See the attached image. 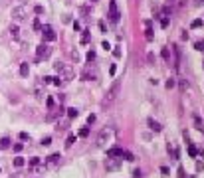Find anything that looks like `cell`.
<instances>
[{
	"label": "cell",
	"instance_id": "6da1fadb",
	"mask_svg": "<svg viewBox=\"0 0 204 178\" xmlns=\"http://www.w3.org/2000/svg\"><path fill=\"white\" fill-rule=\"evenodd\" d=\"M119 89H121V83L119 81H115L113 85H111V89L107 91V95L103 97V101H101V107H109L115 99H117V93H119Z\"/></svg>",
	"mask_w": 204,
	"mask_h": 178
},
{
	"label": "cell",
	"instance_id": "7a4b0ae2",
	"mask_svg": "<svg viewBox=\"0 0 204 178\" xmlns=\"http://www.w3.org/2000/svg\"><path fill=\"white\" fill-rule=\"evenodd\" d=\"M111 136H113V129H103L101 133H99V136H97V146H107V142L111 140Z\"/></svg>",
	"mask_w": 204,
	"mask_h": 178
},
{
	"label": "cell",
	"instance_id": "3957f363",
	"mask_svg": "<svg viewBox=\"0 0 204 178\" xmlns=\"http://www.w3.org/2000/svg\"><path fill=\"white\" fill-rule=\"evenodd\" d=\"M26 16H28V10H26L24 6L12 8V20H14V22H22V20H26Z\"/></svg>",
	"mask_w": 204,
	"mask_h": 178
},
{
	"label": "cell",
	"instance_id": "277c9868",
	"mask_svg": "<svg viewBox=\"0 0 204 178\" xmlns=\"http://www.w3.org/2000/svg\"><path fill=\"white\" fill-rule=\"evenodd\" d=\"M60 77H62L64 81H72V79L76 77V71H74V67L64 63V67H62V71H60Z\"/></svg>",
	"mask_w": 204,
	"mask_h": 178
},
{
	"label": "cell",
	"instance_id": "5b68a950",
	"mask_svg": "<svg viewBox=\"0 0 204 178\" xmlns=\"http://www.w3.org/2000/svg\"><path fill=\"white\" fill-rule=\"evenodd\" d=\"M36 53H38V59H42V57L46 59V57H50V53H52V47H50V45H48L46 42H44V44H40V45H38Z\"/></svg>",
	"mask_w": 204,
	"mask_h": 178
},
{
	"label": "cell",
	"instance_id": "8992f818",
	"mask_svg": "<svg viewBox=\"0 0 204 178\" xmlns=\"http://www.w3.org/2000/svg\"><path fill=\"white\" fill-rule=\"evenodd\" d=\"M42 34H44V42H46V44H48V42H56V38H58L56 32H54L50 26H44V28H42Z\"/></svg>",
	"mask_w": 204,
	"mask_h": 178
},
{
	"label": "cell",
	"instance_id": "52a82bcc",
	"mask_svg": "<svg viewBox=\"0 0 204 178\" xmlns=\"http://www.w3.org/2000/svg\"><path fill=\"white\" fill-rule=\"evenodd\" d=\"M119 166H121V158L107 156V160H105V168L107 170H119Z\"/></svg>",
	"mask_w": 204,
	"mask_h": 178
},
{
	"label": "cell",
	"instance_id": "ba28073f",
	"mask_svg": "<svg viewBox=\"0 0 204 178\" xmlns=\"http://www.w3.org/2000/svg\"><path fill=\"white\" fill-rule=\"evenodd\" d=\"M109 20H111V22H117V20H119V10H117L115 0L109 2Z\"/></svg>",
	"mask_w": 204,
	"mask_h": 178
},
{
	"label": "cell",
	"instance_id": "9c48e42d",
	"mask_svg": "<svg viewBox=\"0 0 204 178\" xmlns=\"http://www.w3.org/2000/svg\"><path fill=\"white\" fill-rule=\"evenodd\" d=\"M60 158H62V154H60V152H54V154H50V156L46 158V164H48V166L58 164V162H60Z\"/></svg>",
	"mask_w": 204,
	"mask_h": 178
},
{
	"label": "cell",
	"instance_id": "30bf717a",
	"mask_svg": "<svg viewBox=\"0 0 204 178\" xmlns=\"http://www.w3.org/2000/svg\"><path fill=\"white\" fill-rule=\"evenodd\" d=\"M174 4H176V0H166V6H164V10H163V16H170V14H172Z\"/></svg>",
	"mask_w": 204,
	"mask_h": 178
},
{
	"label": "cell",
	"instance_id": "8fae6325",
	"mask_svg": "<svg viewBox=\"0 0 204 178\" xmlns=\"http://www.w3.org/2000/svg\"><path fill=\"white\" fill-rule=\"evenodd\" d=\"M123 150H125V148H119V146H115V148H109V150H107V156H113V158H121Z\"/></svg>",
	"mask_w": 204,
	"mask_h": 178
},
{
	"label": "cell",
	"instance_id": "7c38bea8",
	"mask_svg": "<svg viewBox=\"0 0 204 178\" xmlns=\"http://www.w3.org/2000/svg\"><path fill=\"white\" fill-rule=\"evenodd\" d=\"M149 127H151V131H155V133H161V131H163L161 123H159V121H155V119H149Z\"/></svg>",
	"mask_w": 204,
	"mask_h": 178
},
{
	"label": "cell",
	"instance_id": "4fadbf2b",
	"mask_svg": "<svg viewBox=\"0 0 204 178\" xmlns=\"http://www.w3.org/2000/svg\"><path fill=\"white\" fill-rule=\"evenodd\" d=\"M172 53H174V69L178 71V67H180V51H178V47H172Z\"/></svg>",
	"mask_w": 204,
	"mask_h": 178
},
{
	"label": "cell",
	"instance_id": "5bb4252c",
	"mask_svg": "<svg viewBox=\"0 0 204 178\" xmlns=\"http://www.w3.org/2000/svg\"><path fill=\"white\" fill-rule=\"evenodd\" d=\"M28 73H30V65H28V61L20 63V75H22V77H28Z\"/></svg>",
	"mask_w": 204,
	"mask_h": 178
},
{
	"label": "cell",
	"instance_id": "9a60e30c",
	"mask_svg": "<svg viewBox=\"0 0 204 178\" xmlns=\"http://www.w3.org/2000/svg\"><path fill=\"white\" fill-rule=\"evenodd\" d=\"M89 40H91V34H89V30H83V32H81V38H79V42L85 45V44H89Z\"/></svg>",
	"mask_w": 204,
	"mask_h": 178
},
{
	"label": "cell",
	"instance_id": "2e32d148",
	"mask_svg": "<svg viewBox=\"0 0 204 178\" xmlns=\"http://www.w3.org/2000/svg\"><path fill=\"white\" fill-rule=\"evenodd\" d=\"M166 148H168V154H172V158H178V148H176L174 144H170V142H168V146H166Z\"/></svg>",
	"mask_w": 204,
	"mask_h": 178
},
{
	"label": "cell",
	"instance_id": "e0dca14e",
	"mask_svg": "<svg viewBox=\"0 0 204 178\" xmlns=\"http://www.w3.org/2000/svg\"><path fill=\"white\" fill-rule=\"evenodd\" d=\"M10 34H12L14 40H18V38H20V28H18V26H10Z\"/></svg>",
	"mask_w": 204,
	"mask_h": 178
},
{
	"label": "cell",
	"instance_id": "ac0fdd59",
	"mask_svg": "<svg viewBox=\"0 0 204 178\" xmlns=\"http://www.w3.org/2000/svg\"><path fill=\"white\" fill-rule=\"evenodd\" d=\"M24 164H26V160H24L22 156H16V158H14V166H16V168H22Z\"/></svg>",
	"mask_w": 204,
	"mask_h": 178
},
{
	"label": "cell",
	"instance_id": "d6986e66",
	"mask_svg": "<svg viewBox=\"0 0 204 178\" xmlns=\"http://www.w3.org/2000/svg\"><path fill=\"white\" fill-rule=\"evenodd\" d=\"M77 115H79V111H77L76 107H70V109H68V117H70V119H74V117H77Z\"/></svg>",
	"mask_w": 204,
	"mask_h": 178
},
{
	"label": "cell",
	"instance_id": "ffe728a7",
	"mask_svg": "<svg viewBox=\"0 0 204 178\" xmlns=\"http://www.w3.org/2000/svg\"><path fill=\"white\" fill-rule=\"evenodd\" d=\"M74 142H76V134H70V136L66 138V148H72Z\"/></svg>",
	"mask_w": 204,
	"mask_h": 178
},
{
	"label": "cell",
	"instance_id": "44dd1931",
	"mask_svg": "<svg viewBox=\"0 0 204 178\" xmlns=\"http://www.w3.org/2000/svg\"><path fill=\"white\" fill-rule=\"evenodd\" d=\"M188 154H190L192 158H194V156H198V150H196V146H194V144H190V142H188Z\"/></svg>",
	"mask_w": 204,
	"mask_h": 178
},
{
	"label": "cell",
	"instance_id": "7402d4cb",
	"mask_svg": "<svg viewBox=\"0 0 204 178\" xmlns=\"http://www.w3.org/2000/svg\"><path fill=\"white\" fill-rule=\"evenodd\" d=\"M121 158H125V160H129V162H133V160H135V156H133V154H131L129 150H123Z\"/></svg>",
	"mask_w": 204,
	"mask_h": 178
},
{
	"label": "cell",
	"instance_id": "603a6c76",
	"mask_svg": "<svg viewBox=\"0 0 204 178\" xmlns=\"http://www.w3.org/2000/svg\"><path fill=\"white\" fill-rule=\"evenodd\" d=\"M161 55H163V59H166V61H170V49H168V47H163Z\"/></svg>",
	"mask_w": 204,
	"mask_h": 178
},
{
	"label": "cell",
	"instance_id": "cb8c5ba5",
	"mask_svg": "<svg viewBox=\"0 0 204 178\" xmlns=\"http://www.w3.org/2000/svg\"><path fill=\"white\" fill-rule=\"evenodd\" d=\"M8 146H10V138H8V136H4V138L0 140V148H8Z\"/></svg>",
	"mask_w": 204,
	"mask_h": 178
},
{
	"label": "cell",
	"instance_id": "d4e9b609",
	"mask_svg": "<svg viewBox=\"0 0 204 178\" xmlns=\"http://www.w3.org/2000/svg\"><path fill=\"white\" fill-rule=\"evenodd\" d=\"M200 26H204V22L200 20V18H196V20H192V24H190V28H200Z\"/></svg>",
	"mask_w": 204,
	"mask_h": 178
},
{
	"label": "cell",
	"instance_id": "484cf974",
	"mask_svg": "<svg viewBox=\"0 0 204 178\" xmlns=\"http://www.w3.org/2000/svg\"><path fill=\"white\" fill-rule=\"evenodd\" d=\"M46 107H48L50 111L54 109V97H48V99H46Z\"/></svg>",
	"mask_w": 204,
	"mask_h": 178
},
{
	"label": "cell",
	"instance_id": "4316f807",
	"mask_svg": "<svg viewBox=\"0 0 204 178\" xmlns=\"http://www.w3.org/2000/svg\"><path fill=\"white\" fill-rule=\"evenodd\" d=\"M164 85H166V89H172L174 85H176V81H174V77H170V79H168V81H166Z\"/></svg>",
	"mask_w": 204,
	"mask_h": 178
},
{
	"label": "cell",
	"instance_id": "83f0119b",
	"mask_svg": "<svg viewBox=\"0 0 204 178\" xmlns=\"http://www.w3.org/2000/svg\"><path fill=\"white\" fill-rule=\"evenodd\" d=\"M42 144H44V146H50V144H52V136H44V138H42Z\"/></svg>",
	"mask_w": 204,
	"mask_h": 178
},
{
	"label": "cell",
	"instance_id": "f1b7e54d",
	"mask_svg": "<svg viewBox=\"0 0 204 178\" xmlns=\"http://www.w3.org/2000/svg\"><path fill=\"white\" fill-rule=\"evenodd\" d=\"M28 164H30V166H38V164H40V158H38V156H34V158H30V162H28Z\"/></svg>",
	"mask_w": 204,
	"mask_h": 178
},
{
	"label": "cell",
	"instance_id": "f546056e",
	"mask_svg": "<svg viewBox=\"0 0 204 178\" xmlns=\"http://www.w3.org/2000/svg\"><path fill=\"white\" fill-rule=\"evenodd\" d=\"M143 176V170H141V168H135V170H133V178H141Z\"/></svg>",
	"mask_w": 204,
	"mask_h": 178
},
{
	"label": "cell",
	"instance_id": "4dcf8cb0",
	"mask_svg": "<svg viewBox=\"0 0 204 178\" xmlns=\"http://www.w3.org/2000/svg\"><path fill=\"white\" fill-rule=\"evenodd\" d=\"M93 59H95V51L89 49V51H87V61H93Z\"/></svg>",
	"mask_w": 204,
	"mask_h": 178
},
{
	"label": "cell",
	"instance_id": "1f68e13d",
	"mask_svg": "<svg viewBox=\"0 0 204 178\" xmlns=\"http://www.w3.org/2000/svg\"><path fill=\"white\" fill-rule=\"evenodd\" d=\"M62 81H64L62 77H52V83H54V85H58V87L62 85Z\"/></svg>",
	"mask_w": 204,
	"mask_h": 178
},
{
	"label": "cell",
	"instance_id": "d6a6232c",
	"mask_svg": "<svg viewBox=\"0 0 204 178\" xmlns=\"http://www.w3.org/2000/svg\"><path fill=\"white\" fill-rule=\"evenodd\" d=\"M12 148H14V152H20V150L24 148V144H22V142H16V144L12 146Z\"/></svg>",
	"mask_w": 204,
	"mask_h": 178
},
{
	"label": "cell",
	"instance_id": "836d02e7",
	"mask_svg": "<svg viewBox=\"0 0 204 178\" xmlns=\"http://www.w3.org/2000/svg\"><path fill=\"white\" fill-rule=\"evenodd\" d=\"M87 134H89V127H83L81 131H79V136H83V138H85Z\"/></svg>",
	"mask_w": 204,
	"mask_h": 178
},
{
	"label": "cell",
	"instance_id": "e575fe53",
	"mask_svg": "<svg viewBox=\"0 0 204 178\" xmlns=\"http://www.w3.org/2000/svg\"><path fill=\"white\" fill-rule=\"evenodd\" d=\"M62 67H64V63H62V61H58V63H54V69H56L58 73L62 71Z\"/></svg>",
	"mask_w": 204,
	"mask_h": 178
},
{
	"label": "cell",
	"instance_id": "d590c367",
	"mask_svg": "<svg viewBox=\"0 0 204 178\" xmlns=\"http://www.w3.org/2000/svg\"><path fill=\"white\" fill-rule=\"evenodd\" d=\"M194 47H196L198 51H204V42H196V44H194Z\"/></svg>",
	"mask_w": 204,
	"mask_h": 178
},
{
	"label": "cell",
	"instance_id": "8d00e7d4",
	"mask_svg": "<svg viewBox=\"0 0 204 178\" xmlns=\"http://www.w3.org/2000/svg\"><path fill=\"white\" fill-rule=\"evenodd\" d=\"M161 172H163V176H170V170L166 166H161Z\"/></svg>",
	"mask_w": 204,
	"mask_h": 178
},
{
	"label": "cell",
	"instance_id": "74e56055",
	"mask_svg": "<svg viewBox=\"0 0 204 178\" xmlns=\"http://www.w3.org/2000/svg\"><path fill=\"white\" fill-rule=\"evenodd\" d=\"M20 138H22V140H30V134H28V133H24V131H22V133H20Z\"/></svg>",
	"mask_w": 204,
	"mask_h": 178
},
{
	"label": "cell",
	"instance_id": "f35d334b",
	"mask_svg": "<svg viewBox=\"0 0 204 178\" xmlns=\"http://www.w3.org/2000/svg\"><path fill=\"white\" fill-rule=\"evenodd\" d=\"M161 26H163V28H166V26H168V16H164L163 20H161Z\"/></svg>",
	"mask_w": 204,
	"mask_h": 178
},
{
	"label": "cell",
	"instance_id": "ab89813d",
	"mask_svg": "<svg viewBox=\"0 0 204 178\" xmlns=\"http://www.w3.org/2000/svg\"><path fill=\"white\" fill-rule=\"evenodd\" d=\"M101 47H103L105 51H109V49H111V44H109V42H103V44H101Z\"/></svg>",
	"mask_w": 204,
	"mask_h": 178
},
{
	"label": "cell",
	"instance_id": "60d3db41",
	"mask_svg": "<svg viewBox=\"0 0 204 178\" xmlns=\"http://www.w3.org/2000/svg\"><path fill=\"white\" fill-rule=\"evenodd\" d=\"M34 12H36V14H44V6H36Z\"/></svg>",
	"mask_w": 204,
	"mask_h": 178
},
{
	"label": "cell",
	"instance_id": "b9f144b4",
	"mask_svg": "<svg viewBox=\"0 0 204 178\" xmlns=\"http://www.w3.org/2000/svg\"><path fill=\"white\" fill-rule=\"evenodd\" d=\"M99 30H101V32H107V28H105V22H103V20L99 22Z\"/></svg>",
	"mask_w": 204,
	"mask_h": 178
},
{
	"label": "cell",
	"instance_id": "7bdbcfd3",
	"mask_svg": "<svg viewBox=\"0 0 204 178\" xmlns=\"http://www.w3.org/2000/svg\"><path fill=\"white\" fill-rule=\"evenodd\" d=\"M87 123L93 125V123H95V115H89V117H87Z\"/></svg>",
	"mask_w": 204,
	"mask_h": 178
},
{
	"label": "cell",
	"instance_id": "ee69618b",
	"mask_svg": "<svg viewBox=\"0 0 204 178\" xmlns=\"http://www.w3.org/2000/svg\"><path fill=\"white\" fill-rule=\"evenodd\" d=\"M184 176H186V174H184V168L180 166V168H178V178H184Z\"/></svg>",
	"mask_w": 204,
	"mask_h": 178
},
{
	"label": "cell",
	"instance_id": "f6af8a7d",
	"mask_svg": "<svg viewBox=\"0 0 204 178\" xmlns=\"http://www.w3.org/2000/svg\"><path fill=\"white\" fill-rule=\"evenodd\" d=\"M72 57H74V59L77 61V59H79V53H77V51H72Z\"/></svg>",
	"mask_w": 204,
	"mask_h": 178
},
{
	"label": "cell",
	"instance_id": "bcb514c9",
	"mask_svg": "<svg viewBox=\"0 0 204 178\" xmlns=\"http://www.w3.org/2000/svg\"><path fill=\"white\" fill-rule=\"evenodd\" d=\"M204 168V162H196V170H202Z\"/></svg>",
	"mask_w": 204,
	"mask_h": 178
},
{
	"label": "cell",
	"instance_id": "7dc6e473",
	"mask_svg": "<svg viewBox=\"0 0 204 178\" xmlns=\"http://www.w3.org/2000/svg\"><path fill=\"white\" fill-rule=\"evenodd\" d=\"M91 2H97V0H91Z\"/></svg>",
	"mask_w": 204,
	"mask_h": 178
}]
</instances>
